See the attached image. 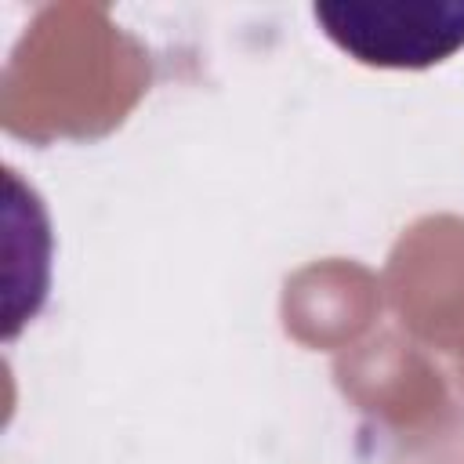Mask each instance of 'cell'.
<instances>
[{"label": "cell", "mask_w": 464, "mask_h": 464, "mask_svg": "<svg viewBox=\"0 0 464 464\" xmlns=\"http://www.w3.org/2000/svg\"><path fill=\"white\" fill-rule=\"evenodd\" d=\"M312 14L344 54L377 69H424L464 47V0L315 4Z\"/></svg>", "instance_id": "obj_1"}]
</instances>
